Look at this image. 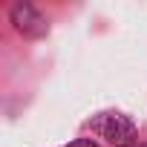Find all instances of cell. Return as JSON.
I'll use <instances>...</instances> for the list:
<instances>
[{"instance_id": "obj_1", "label": "cell", "mask_w": 147, "mask_h": 147, "mask_svg": "<svg viewBox=\"0 0 147 147\" xmlns=\"http://www.w3.org/2000/svg\"><path fill=\"white\" fill-rule=\"evenodd\" d=\"M92 130L101 138H107L118 147H133L136 144V127L124 115H101L98 121H92Z\"/></svg>"}, {"instance_id": "obj_3", "label": "cell", "mask_w": 147, "mask_h": 147, "mask_svg": "<svg viewBox=\"0 0 147 147\" xmlns=\"http://www.w3.org/2000/svg\"><path fill=\"white\" fill-rule=\"evenodd\" d=\"M69 147H98V144H95L92 138H78V141H72Z\"/></svg>"}, {"instance_id": "obj_2", "label": "cell", "mask_w": 147, "mask_h": 147, "mask_svg": "<svg viewBox=\"0 0 147 147\" xmlns=\"http://www.w3.org/2000/svg\"><path fill=\"white\" fill-rule=\"evenodd\" d=\"M12 20H15V26H18L20 32H26V35H38V32L32 29V23H43L40 15H38L32 6H26V3H18V6L12 9Z\"/></svg>"}, {"instance_id": "obj_4", "label": "cell", "mask_w": 147, "mask_h": 147, "mask_svg": "<svg viewBox=\"0 0 147 147\" xmlns=\"http://www.w3.org/2000/svg\"><path fill=\"white\" fill-rule=\"evenodd\" d=\"M144 147H147V144H144Z\"/></svg>"}]
</instances>
